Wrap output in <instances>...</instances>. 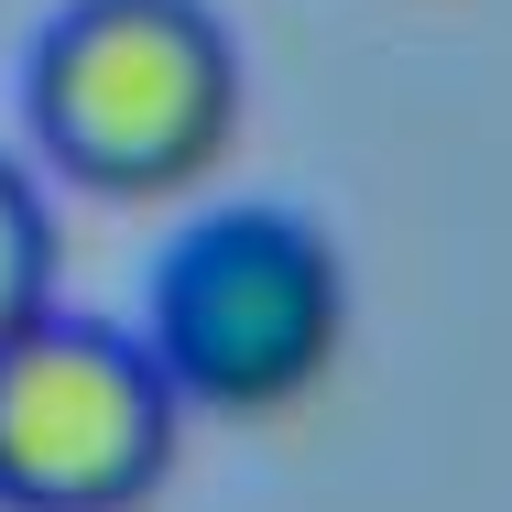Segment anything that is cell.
Wrapping results in <instances>:
<instances>
[{"instance_id": "obj_3", "label": "cell", "mask_w": 512, "mask_h": 512, "mask_svg": "<svg viewBox=\"0 0 512 512\" xmlns=\"http://www.w3.org/2000/svg\"><path fill=\"white\" fill-rule=\"evenodd\" d=\"M175 447L186 404L131 327L33 306L0 338V512H142Z\"/></svg>"}, {"instance_id": "obj_4", "label": "cell", "mask_w": 512, "mask_h": 512, "mask_svg": "<svg viewBox=\"0 0 512 512\" xmlns=\"http://www.w3.org/2000/svg\"><path fill=\"white\" fill-rule=\"evenodd\" d=\"M33 306H55V218L33 197V175L0 153V338Z\"/></svg>"}, {"instance_id": "obj_1", "label": "cell", "mask_w": 512, "mask_h": 512, "mask_svg": "<svg viewBox=\"0 0 512 512\" xmlns=\"http://www.w3.org/2000/svg\"><path fill=\"white\" fill-rule=\"evenodd\" d=\"M33 142L88 197H186L240 131V44L207 0H66L33 44Z\"/></svg>"}, {"instance_id": "obj_2", "label": "cell", "mask_w": 512, "mask_h": 512, "mask_svg": "<svg viewBox=\"0 0 512 512\" xmlns=\"http://www.w3.org/2000/svg\"><path fill=\"white\" fill-rule=\"evenodd\" d=\"M142 349L186 414H284L349 349V262L295 207H218L164 251Z\"/></svg>"}]
</instances>
